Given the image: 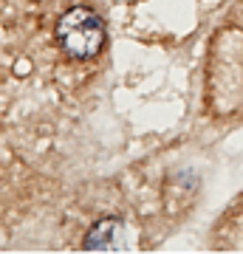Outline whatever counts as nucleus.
<instances>
[{
    "label": "nucleus",
    "mask_w": 243,
    "mask_h": 254,
    "mask_svg": "<svg viewBox=\"0 0 243 254\" xmlns=\"http://www.w3.org/2000/svg\"><path fill=\"white\" fill-rule=\"evenodd\" d=\"M54 37H57V46L68 60H90L96 57L105 46V26L96 11L85 9V6H74L57 20V28H54Z\"/></svg>",
    "instance_id": "nucleus-1"
},
{
    "label": "nucleus",
    "mask_w": 243,
    "mask_h": 254,
    "mask_svg": "<svg viewBox=\"0 0 243 254\" xmlns=\"http://www.w3.org/2000/svg\"><path fill=\"white\" fill-rule=\"evenodd\" d=\"M85 252H125L127 237H125V220L119 218H102L88 229V235L82 240Z\"/></svg>",
    "instance_id": "nucleus-2"
}]
</instances>
